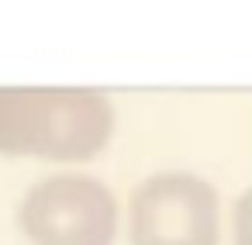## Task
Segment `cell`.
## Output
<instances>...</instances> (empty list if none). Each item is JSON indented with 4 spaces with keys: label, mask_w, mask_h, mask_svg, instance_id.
Instances as JSON below:
<instances>
[{
    "label": "cell",
    "mask_w": 252,
    "mask_h": 245,
    "mask_svg": "<svg viewBox=\"0 0 252 245\" xmlns=\"http://www.w3.org/2000/svg\"><path fill=\"white\" fill-rule=\"evenodd\" d=\"M114 104L87 87H0V155L87 162L111 142Z\"/></svg>",
    "instance_id": "obj_1"
},
{
    "label": "cell",
    "mask_w": 252,
    "mask_h": 245,
    "mask_svg": "<svg viewBox=\"0 0 252 245\" xmlns=\"http://www.w3.org/2000/svg\"><path fill=\"white\" fill-rule=\"evenodd\" d=\"M18 228L32 245H111L118 235V200L97 176L56 173L21 197Z\"/></svg>",
    "instance_id": "obj_2"
},
{
    "label": "cell",
    "mask_w": 252,
    "mask_h": 245,
    "mask_svg": "<svg viewBox=\"0 0 252 245\" xmlns=\"http://www.w3.org/2000/svg\"><path fill=\"white\" fill-rule=\"evenodd\" d=\"M131 245H218V193L193 173H156L128 204Z\"/></svg>",
    "instance_id": "obj_3"
},
{
    "label": "cell",
    "mask_w": 252,
    "mask_h": 245,
    "mask_svg": "<svg viewBox=\"0 0 252 245\" xmlns=\"http://www.w3.org/2000/svg\"><path fill=\"white\" fill-rule=\"evenodd\" d=\"M231 238L235 245H252V186L231 207Z\"/></svg>",
    "instance_id": "obj_4"
}]
</instances>
